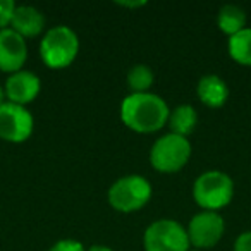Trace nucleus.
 Returning <instances> with one entry per match:
<instances>
[{"label":"nucleus","instance_id":"nucleus-1","mask_svg":"<svg viewBox=\"0 0 251 251\" xmlns=\"http://www.w3.org/2000/svg\"><path fill=\"white\" fill-rule=\"evenodd\" d=\"M167 101L155 93H131L121 103V121L126 127L141 134L160 131L169 121Z\"/></svg>","mask_w":251,"mask_h":251},{"label":"nucleus","instance_id":"nucleus-2","mask_svg":"<svg viewBox=\"0 0 251 251\" xmlns=\"http://www.w3.org/2000/svg\"><path fill=\"white\" fill-rule=\"evenodd\" d=\"M79 53V38L76 31L66 25L53 26L40 42V57L50 69H64L71 66Z\"/></svg>","mask_w":251,"mask_h":251},{"label":"nucleus","instance_id":"nucleus-3","mask_svg":"<svg viewBox=\"0 0 251 251\" xmlns=\"http://www.w3.org/2000/svg\"><path fill=\"white\" fill-rule=\"evenodd\" d=\"M193 198L205 212H219L234 198V182L222 171H206L193 184Z\"/></svg>","mask_w":251,"mask_h":251},{"label":"nucleus","instance_id":"nucleus-4","mask_svg":"<svg viewBox=\"0 0 251 251\" xmlns=\"http://www.w3.org/2000/svg\"><path fill=\"white\" fill-rule=\"evenodd\" d=\"M151 198V184L148 179L138 174L119 177L108 188V205L121 213H131L141 210Z\"/></svg>","mask_w":251,"mask_h":251},{"label":"nucleus","instance_id":"nucleus-5","mask_svg":"<svg viewBox=\"0 0 251 251\" xmlns=\"http://www.w3.org/2000/svg\"><path fill=\"white\" fill-rule=\"evenodd\" d=\"M191 158V143L188 138L177 134H164L150 150V164L162 174L179 172Z\"/></svg>","mask_w":251,"mask_h":251},{"label":"nucleus","instance_id":"nucleus-6","mask_svg":"<svg viewBox=\"0 0 251 251\" xmlns=\"http://www.w3.org/2000/svg\"><path fill=\"white\" fill-rule=\"evenodd\" d=\"M145 251H189L186 229L172 219H160L147 227L143 236Z\"/></svg>","mask_w":251,"mask_h":251},{"label":"nucleus","instance_id":"nucleus-7","mask_svg":"<svg viewBox=\"0 0 251 251\" xmlns=\"http://www.w3.org/2000/svg\"><path fill=\"white\" fill-rule=\"evenodd\" d=\"M35 119L23 105L11 101L0 105V138L9 143H23L33 134Z\"/></svg>","mask_w":251,"mask_h":251},{"label":"nucleus","instance_id":"nucleus-8","mask_svg":"<svg viewBox=\"0 0 251 251\" xmlns=\"http://www.w3.org/2000/svg\"><path fill=\"white\" fill-rule=\"evenodd\" d=\"M226 222L219 212H200L189 220L186 229L189 237V244L198 250H210L224 236Z\"/></svg>","mask_w":251,"mask_h":251},{"label":"nucleus","instance_id":"nucleus-9","mask_svg":"<svg viewBox=\"0 0 251 251\" xmlns=\"http://www.w3.org/2000/svg\"><path fill=\"white\" fill-rule=\"evenodd\" d=\"M28 59V45L26 40L11 28L0 31V71L14 74L23 71Z\"/></svg>","mask_w":251,"mask_h":251},{"label":"nucleus","instance_id":"nucleus-10","mask_svg":"<svg viewBox=\"0 0 251 251\" xmlns=\"http://www.w3.org/2000/svg\"><path fill=\"white\" fill-rule=\"evenodd\" d=\"M4 90L7 101L26 107V103H31L38 97L42 90V81L31 71H18L7 77Z\"/></svg>","mask_w":251,"mask_h":251},{"label":"nucleus","instance_id":"nucleus-11","mask_svg":"<svg viewBox=\"0 0 251 251\" xmlns=\"http://www.w3.org/2000/svg\"><path fill=\"white\" fill-rule=\"evenodd\" d=\"M9 28L23 38H35L45 28V16L33 5H16Z\"/></svg>","mask_w":251,"mask_h":251},{"label":"nucleus","instance_id":"nucleus-12","mask_svg":"<svg viewBox=\"0 0 251 251\" xmlns=\"http://www.w3.org/2000/svg\"><path fill=\"white\" fill-rule=\"evenodd\" d=\"M196 93H198V98L203 105L210 108H219L226 105L227 98H229V86L217 74H205L198 81Z\"/></svg>","mask_w":251,"mask_h":251},{"label":"nucleus","instance_id":"nucleus-13","mask_svg":"<svg viewBox=\"0 0 251 251\" xmlns=\"http://www.w3.org/2000/svg\"><path fill=\"white\" fill-rule=\"evenodd\" d=\"M167 124L171 127L172 134L188 138L195 131L196 124H198V114H196L195 107H191V105H177L174 110H171Z\"/></svg>","mask_w":251,"mask_h":251},{"label":"nucleus","instance_id":"nucleus-14","mask_svg":"<svg viewBox=\"0 0 251 251\" xmlns=\"http://www.w3.org/2000/svg\"><path fill=\"white\" fill-rule=\"evenodd\" d=\"M246 12L239 7V5L227 4L222 5L217 14V26L222 33H226L227 36H234L239 31H243L246 28Z\"/></svg>","mask_w":251,"mask_h":251},{"label":"nucleus","instance_id":"nucleus-15","mask_svg":"<svg viewBox=\"0 0 251 251\" xmlns=\"http://www.w3.org/2000/svg\"><path fill=\"white\" fill-rule=\"evenodd\" d=\"M227 50L232 60H236L241 66L251 67V28H244L237 35L230 36L227 43Z\"/></svg>","mask_w":251,"mask_h":251},{"label":"nucleus","instance_id":"nucleus-16","mask_svg":"<svg viewBox=\"0 0 251 251\" xmlns=\"http://www.w3.org/2000/svg\"><path fill=\"white\" fill-rule=\"evenodd\" d=\"M155 81V74L147 64H136L127 73V86L133 93H148Z\"/></svg>","mask_w":251,"mask_h":251},{"label":"nucleus","instance_id":"nucleus-17","mask_svg":"<svg viewBox=\"0 0 251 251\" xmlns=\"http://www.w3.org/2000/svg\"><path fill=\"white\" fill-rule=\"evenodd\" d=\"M14 11H16V4L12 0H0V31L11 26Z\"/></svg>","mask_w":251,"mask_h":251},{"label":"nucleus","instance_id":"nucleus-18","mask_svg":"<svg viewBox=\"0 0 251 251\" xmlns=\"http://www.w3.org/2000/svg\"><path fill=\"white\" fill-rule=\"evenodd\" d=\"M49 251H86L84 246L76 239H60Z\"/></svg>","mask_w":251,"mask_h":251},{"label":"nucleus","instance_id":"nucleus-19","mask_svg":"<svg viewBox=\"0 0 251 251\" xmlns=\"http://www.w3.org/2000/svg\"><path fill=\"white\" fill-rule=\"evenodd\" d=\"M234 251H251V230H244L237 236Z\"/></svg>","mask_w":251,"mask_h":251},{"label":"nucleus","instance_id":"nucleus-20","mask_svg":"<svg viewBox=\"0 0 251 251\" xmlns=\"http://www.w3.org/2000/svg\"><path fill=\"white\" fill-rule=\"evenodd\" d=\"M86 251H114L112 248L105 246V244H93V246H90Z\"/></svg>","mask_w":251,"mask_h":251},{"label":"nucleus","instance_id":"nucleus-21","mask_svg":"<svg viewBox=\"0 0 251 251\" xmlns=\"http://www.w3.org/2000/svg\"><path fill=\"white\" fill-rule=\"evenodd\" d=\"M119 5H122V7H141V5H145L147 2H117Z\"/></svg>","mask_w":251,"mask_h":251},{"label":"nucleus","instance_id":"nucleus-22","mask_svg":"<svg viewBox=\"0 0 251 251\" xmlns=\"http://www.w3.org/2000/svg\"><path fill=\"white\" fill-rule=\"evenodd\" d=\"M5 103V90L2 88V84H0V105Z\"/></svg>","mask_w":251,"mask_h":251},{"label":"nucleus","instance_id":"nucleus-23","mask_svg":"<svg viewBox=\"0 0 251 251\" xmlns=\"http://www.w3.org/2000/svg\"><path fill=\"white\" fill-rule=\"evenodd\" d=\"M189 251H200V250H189Z\"/></svg>","mask_w":251,"mask_h":251}]
</instances>
